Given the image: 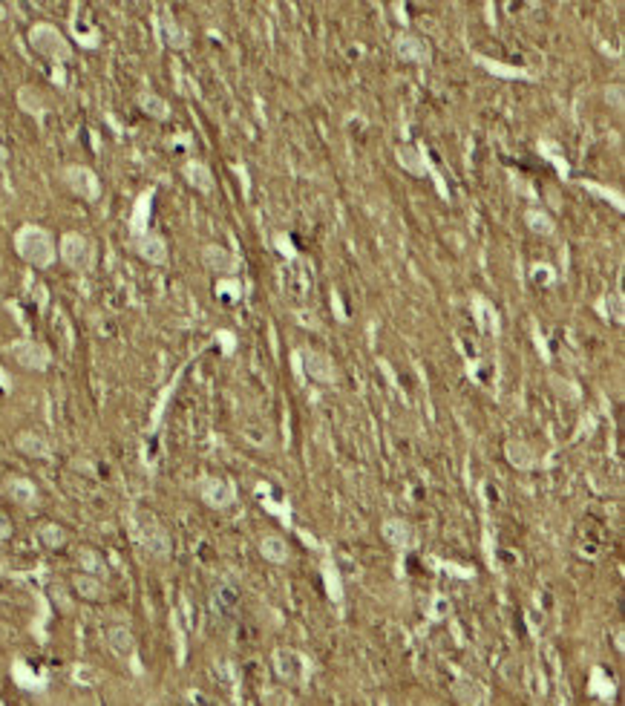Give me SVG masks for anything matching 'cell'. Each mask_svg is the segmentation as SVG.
I'll return each mask as SVG.
<instances>
[{
	"instance_id": "1",
	"label": "cell",
	"mask_w": 625,
	"mask_h": 706,
	"mask_svg": "<svg viewBox=\"0 0 625 706\" xmlns=\"http://www.w3.org/2000/svg\"><path fill=\"white\" fill-rule=\"evenodd\" d=\"M15 251L20 254V260L29 263L32 268H50L58 257L52 233L38 228V225H23L15 233Z\"/></svg>"
},
{
	"instance_id": "2",
	"label": "cell",
	"mask_w": 625,
	"mask_h": 706,
	"mask_svg": "<svg viewBox=\"0 0 625 706\" xmlns=\"http://www.w3.org/2000/svg\"><path fill=\"white\" fill-rule=\"evenodd\" d=\"M29 43H32V50L38 55L50 58L55 64H66L72 58L69 41L64 38V32L58 27H52V23H35V27L29 29Z\"/></svg>"
},
{
	"instance_id": "3",
	"label": "cell",
	"mask_w": 625,
	"mask_h": 706,
	"mask_svg": "<svg viewBox=\"0 0 625 706\" xmlns=\"http://www.w3.org/2000/svg\"><path fill=\"white\" fill-rule=\"evenodd\" d=\"M6 352H9L12 361H17L23 369H32V372H43V369H50V363H52V352L46 349L43 343L29 340V338L9 343Z\"/></svg>"
},
{
	"instance_id": "4",
	"label": "cell",
	"mask_w": 625,
	"mask_h": 706,
	"mask_svg": "<svg viewBox=\"0 0 625 706\" xmlns=\"http://www.w3.org/2000/svg\"><path fill=\"white\" fill-rule=\"evenodd\" d=\"M58 254H61V260H64L69 268H76V271L92 268V260H95L89 240L84 237V233H78V231L64 233V237H61V245H58Z\"/></svg>"
},
{
	"instance_id": "5",
	"label": "cell",
	"mask_w": 625,
	"mask_h": 706,
	"mask_svg": "<svg viewBox=\"0 0 625 706\" xmlns=\"http://www.w3.org/2000/svg\"><path fill=\"white\" fill-rule=\"evenodd\" d=\"M64 185L87 202H95L101 196V179L95 176V171L84 168V164H69V168H64Z\"/></svg>"
},
{
	"instance_id": "6",
	"label": "cell",
	"mask_w": 625,
	"mask_h": 706,
	"mask_svg": "<svg viewBox=\"0 0 625 706\" xmlns=\"http://www.w3.org/2000/svg\"><path fill=\"white\" fill-rule=\"evenodd\" d=\"M297 361L300 366L306 369V375L315 384H323V387H331L334 381H338V369H334L331 358L323 355V352H315V349H300L297 352Z\"/></svg>"
},
{
	"instance_id": "7",
	"label": "cell",
	"mask_w": 625,
	"mask_h": 706,
	"mask_svg": "<svg viewBox=\"0 0 625 706\" xmlns=\"http://www.w3.org/2000/svg\"><path fill=\"white\" fill-rule=\"evenodd\" d=\"M138 539H141V545L148 548L153 556H167L171 554V536H167V531L153 519V516H148V513H141L138 516Z\"/></svg>"
},
{
	"instance_id": "8",
	"label": "cell",
	"mask_w": 625,
	"mask_h": 706,
	"mask_svg": "<svg viewBox=\"0 0 625 706\" xmlns=\"http://www.w3.org/2000/svg\"><path fill=\"white\" fill-rule=\"evenodd\" d=\"M199 496H202V502H205L208 507L222 510V507H228V505L234 502L236 490H234V484H231L228 479H220V476H205V479L199 482Z\"/></svg>"
},
{
	"instance_id": "9",
	"label": "cell",
	"mask_w": 625,
	"mask_h": 706,
	"mask_svg": "<svg viewBox=\"0 0 625 706\" xmlns=\"http://www.w3.org/2000/svg\"><path fill=\"white\" fill-rule=\"evenodd\" d=\"M274 672L282 680H288V684H300V680H306L308 663H306V657L294 649H277L274 651Z\"/></svg>"
},
{
	"instance_id": "10",
	"label": "cell",
	"mask_w": 625,
	"mask_h": 706,
	"mask_svg": "<svg viewBox=\"0 0 625 706\" xmlns=\"http://www.w3.org/2000/svg\"><path fill=\"white\" fill-rule=\"evenodd\" d=\"M133 245H136V254L144 263H150V266H164L167 263V243H164L161 233L144 231L141 237H136Z\"/></svg>"
},
{
	"instance_id": "11",
	"label": "cell",
	"mask_w": 625,
	"mask_h": 706,
	"mask_svg": "<svg viewBox=\"0 0 625 706\" xmlns=\"http://www.w3.org/2000/svg\"><path fill=\"white\" fill-rule=\"evenodd\" d=\"M202 263H205V268H210L216 274H236L239 271V257H234L228 248L213 245V243L202 248Z\"/></svg>"
},
{
	"instance_id": "12",
	"label": "cell",
	"mask_w": 625,
	"mask_h": 706,
	"mask_svg": "<svg viewBox=\"0 0 625 706\" xmlns=\"http://www.w3.org/2000/svg\"><path fill=\"white\" fill-rule=\"evenodd\" d=\"M156 23H159V35H161L164 46H171V50H187L190 35H187V29L182 27V23L171 12H161L156 17Z\"/></svg>"
},
{
	"instance_id": "13",
	"label": "cell",
	"mask_w": 625,
	"mask_h": 706,
	"mask_svg": "<svg viewBox=\"0 0 625 706\" xmlns=\"http://www.w3.org/2000/svg\"><path fill=\"white\" fill-rule=\"evenodd\" d=\"M395 52H398L403 61H412V64H429V58H432L426 41H421L418 35H398Z\"/></svg>"
},
{
	"instance_id": "14",
	"label": "cell",
	"mask_w": 625,
	"mask_h": 706,
	"mask_svg": "<svg viewBox=\"0 0 625 706\" xmlns=\"http://www.w3.org/2000/svg\"><path fill=\"white\" fill-rule=\"evenodd\" d=\"M15 447H17L20 453L32 456V459H50V456H52L50 441H46L41 433H35V430H23V433H17Z\"/></svg>"
},
{
	"instance_id": "15",
	"label": "cell",
	"mask_w": 625,
	"mask_h": 706,
	"mask_svg": "<svg viewBox=\"0 0 625 706\" xmlns=\"http://www.w3.org/2000/svg\"><path fill=\"white\" fill-rule=\"evenodd\" d=\"M182 173H185V179H187V185L196 187L199 194H210V191H213V173H210V168H208L205 161H196V159L185 161Z\"/></svg>"
},
{
	"instance_id": "16",
	"label": "cell",
	"mask_w": 625,
	"mask_h": 706,
	"mask_svg": "<svg viewBox=\"0 0 625 706\" xmlns=\"http://www.w3.org/2000/svg\"><path fill=\"white\" fill-rule=\"evenodd\" d=\"M395 159H398V164L401 168L410 173V176H426V153H421L418 147H412V145H401L398 150H395Z\"/></svg>"
},
{
	"instance_id": "17",
	"label": "cell",
	"mask_w": 625,
	"mask_h": 706,
	"mask_svg": "<svg viewBox=\"0 0 625 706\" xmlns=\"http://www.w3.org/2000/svg\"><path fill=\"white\" fill-rule=\"evenodd\" d=\"M380 536L387 539L392 548H406V545L412 542V528H410V522H403V519H387V522H383V528H380Z\"/></svg>"
},
{
	"instance_id": "18",
	"label": "cell",
	"mask_w": 625,
	"mask_h": 706,
	"mask_svg": "<svg viewBox=\"0 0 625 706\" xmlns=\"http://www.w3.org/2000/svg\"><path fill=\"white\" fill-rule=\"evenodd\" d=\"M504 456H508V461H510L516 470H531V467L536 464V456H533V450H531V444H527V441H519V438H513V441L504 444Z\"/></svg>"
},
{
	"instance_id": "19",
	"label": "cell",
	"mask_w": 625,
	"mask_h": 706,
	"mask_svg": "<svg viewBox=\"0 0 625 706\" xmlns=\"http://www.w3.org/2000/svg\"><path fill=\"white\" fill-rule=\"evenodd\" d=\"M107 646L118 657H130L133 649H136V637H133V631L127 626H113V628H107Z\"/></svg>"
},
{
	"instance_id": "20",
	"label": "cell",
	"mask_w": 625,
	"mask_h": 706,
	"mask_svg": "<svg viewBox=\"0 0 625 706\" xmlns=\"http://www.w3.org/2000/svg\"><path fill=\"white\" fill-rule=\"evenodd\" d=\"M72 588H76V594L84 597V600H104L107 597V588L99 577H89V574H76L72 577Z\"/></svg>"
},
{
	"instance_id": "21",
	"label": "cell",
	"mask_w": 625,
	"mask_h": 706,
	"mask_svg": "<svg viewBox=\"0 0 625 706\" xmlns=\"http://www.w3.org/2000/svg\"><path fill=\"white\" fill-rule=\"evenodd\" d=\"M138 107H141V113H148L150 119H156V122H167V119H171V104H167L161 96H156V92H141V96H138Z\"/></svg>"
},
{
	"instance_id": "22",
	"label": "cell",
	"mask_w": 625,
	"mask_h": 706,
	"mask_svg": "<svg viewBox=\"0 0 625 706\" xmlns=\"http://www.w3.org/2000/svg\"><path fill=\"white\" fill-rule=\"evenodd\" d=\"M259 554L266 556L268 562H277V565L288 562V545H285V539H282V536H277V533L262 536V542H259Z\"/></svg>"
},
{
	"instance_id": "23",
	"label": "cell",
	"mask_w": 625,
	"mask_h": 706,
	"mask_svg": "<svg viewBox=\"0 0 625 706\" xmlns=\"http://www.w3.org/2000/svg\"><path fill=\"white\" fill-rule=\"evenodd\" d=\"M17 104H20L23 113L35 115V119H43V113H46L43 96H41L35 87H20V89H17Z\"/></svg>"
},
{
	"instance_id": "24",
	"label": "cell",
	"mask_w": 625,
	"mask_h": 706,
	"mask_svg": "<svg viewBox=\"0 0 625 706\" xmlns=\"http://www.w3.org/2000/svg\"><path fill=\"white\" fill-rule=\"evenodd\" d=\"M78 565H81V574H89V577H104L107 574V562H104V556L99 554V551H92V548H81L78 551Z\"/></svg>"
},
{
	"instance_id": "25",
	"label": "cell",
	"mask_w": 625,
	"mask_h": 706,
	"mask_svg": "<svg viewBox=\"0 0 625 706\" xmlns=\"http://www.w3.org/2000/svg\"><path fill=\"white\" fill-rule=\"evenodd\" d=\"M6 490H9V496L15 502H20V505H32L38 499V490H35V484L29 479H9Z\"/></svg>"
},
{
	"instance_id": "26",
	"label": "cell",
	"mask_w": 625,
	"mask_h": 706,
	"mask_svg": "<svg viewBox=\"0 0 625 706\" xmlns=\"http://www.w3.org/2000/svg\"><path fill=\"white\" fill-rule=\"evenodd\" d=\"M524 222H527V228H531L533 233H539V237H550V233H554V219H550L547 214H545V210H539V208H531V210H527V214H524Z\"/></svg>"
},
{
	"instance_id": "27",
	"label": "cell",
	"mask_w": 625,
	"mask_h": 706,
	"mask_svg": "<svg viewBox=\"0 0 625 706\" xmlns=\"http://www.w3.org/2000/svg\"><path fill=\"white\" fill-rule=\"evenodd\" d=\"M38 539H41L43 548H64L66 545V531L55 522H46V525L38 528Z\"/></svg>"
},
{
	"instance_id": "28",
	"label": "cell",
	"mask_w": 625,
	"mask_h": 706,
	"mask_svg": "<svg viewBox=\"0 0 625 706\" xmlns=\"http://www.w3.org/2000/svg\"><path fill=\"white\" fill-rule=\"evenodd\" d=\"M150 196H153V191H148V194H144L141 199H138V205H136V214H133V233H136V237H141V233H144V225H148V222H144V219H148V210H150Z\"/></svg>"
},
{
	"instance_id": "29",
	"label": "cell",
	"mask_w": 625,
	"mask_h": 706,
	"mask_svg": "<svg viewBox=\"0 0 625 706\" xmlns=\"http://www.w3.org/2000/svg\"><path fill=\"white\" fill-rule=\"evenodd\" d=\"M599 309L605 312V317L608 320H614V323H622L625 317H622V297L619 294H608V297H603V303H599Z\"/></svg>"
},
{
	"instance_id": "30",
	"label": "cell",
	"mask_w": 625,
	"mask_h": 706,
	"mask_svg": "<svg viewBox=\"0 0 625 706\" xmlns=\"http://www.w3.org/2000/svg\"><path fill=\"white\" fill-rule=\"evenodd\" d=\"M475 61H478V64H482L484 69H490V73H496V75H504V78H527V73H522V69H510V66H501V64H493L490 58H482V55H478Z\"/></svg>"
},
{
	"instance_id": "31",
	"label": "cell",
	"mask_w": 625,
	"mask_h": 706,
	"mask_svg": "<svg viewBox=\"0 0 625 706\" xmlns=\"http://www.w3.org/2000/svg\"><path fill=\"white\" fill-rule=\"evenodd\" d=\"M585 187H588V191H594V194H599V196H605L608 202H614V205L622 210V196H619V194H614V191H605V187H599V185H594V182H585Z\"/></svg>"
},
{
	"instance_id": "32",
	"label": "cell",
	"mask_w": 625,
	"mask_h": 706,
	"mask_svg": "<svg viewBox=\"0 0 625 706\" xmlns=\"http://www.w3.org/2000/svg\"><path fill=\"white\" fill-rule=\"evenodd\" d=\"M72 675H76V680H78L81 686H92L95 684V669H89V666H76V672H72Z\"/></svg>"
},
{
	"instance_id": "33",
	"label": "cell",
	"mask_w": 625,
	"mask_h": 706,
	"mask_svg": "<svg viewBox=\"0 0 625 706\" xmlns=\"http://www.w3.org/2000/svg\"><path fill=\"white\" fill-rule=\"evenodd\" d=\"M326 582H329V594H331V600H340V579H338V574L331 577V565H326Z\"/></svg>"
},
{
	"instance_id": "34",
	"label": "cell",
	"mask_w": 625,
	"mask_h": 706,
	"mask_svg": "<svg viewBox=\"0 0 625 706\" xmlns=\"http://www.w3.org/2000/svg\"><path fill=\"white\" fill-rule=\"evenodd\" d=\"M605 101L614 104L617 110H622V87H619V84H614V87L605 89Z\"/></svg>"
},
{
	"instance_id": "35",
	"label": "cell",
	"mask_w": 625,
	"mask_h": 706,
	"mask_svg": "<svg viewBox=\"0 0 625 706\" xmlns=\"http://www.w3.org/2000/svg\"><path fill=\"white\" fill-rule=\"evenodd\" d=\"M277 245H280V251L288 257V260H294V257H297V251L292 248V240H288L285 233H280V237H277Z\"/></svg>"
},
{
	"instance_id": "36",
	"label": "cell",
	"mask_w": 625,
	"mask_h": 706,
	"mask_svg": "<svg viewBox=\"0 0 625 706\" xmlns=\"http://www.w3.org/2000/svg\"><path fill=\"white\" fill-rule=\"evenodd\" d=\"M216 291H220L222 297H239V286H236V282H220V286H216Z\"/></svg>"
},
{
	"instance_id": "37",
	"label": "cell",
	"mask_w": 625,
	"mask_h": 706,
	"mask_svg": "<svg viewBox=\"0 0 625 706\" xmlns=\"http://www.w3.org/2000/svg\"><path fill=\"white\" fill-rule=\"evenodd\" d=\"M450 614V603L447 600H436V605H432V617H436V620H441V617H447Z\"/></svg>"
},
{
	"instance_id": "38",
	"label": "cell",
	"mask_w": 625,
	"mask_h": 706,
	"mask_svg": "<svg viewBox=\"0 0 625 706\" xmlns=\"http://www.w3.org/2000/svg\"><path fill=\"white\" fill-rule=\"evenodd\" d=\"M533 280H536V282H550V280H554V274H550V266H536V268H533Z\"/></svg>"
},
{
	"instance_id": "39",
	"label": "cell",
	"mask_w": 625,
	"mask_h": 706,
	"mask_svg": "<svg viewBox=\"0 0 625 706\" xmlns=\"http://www.w3.org/2000/svg\"><path fill=\"white\" fill-rule=\"evenodd\" d=\"M9 536H12V522H9L6 513H0V542H3V539H9Z\"/></svg>"
},
{
	"instance_id": "40",
	"label": "cell",
	"mask_w": 625,
	"mask_h": 706,
	"mask_svg": "<svg viewBox=\"0 0 625 706\" xmlns=\"http://www.w3.org/2000/svg\"><path fill=\"white\" fill-rule=\"evenodd\" d=\"M216 338H220V340L225 343V352H231V349H234V335H231V332H220Z\"/></svg>"
},
{
	"instance_id": "41",
	"label": "cell",
	"mask_w": 625,
	"mask_h": 706,
	"mask_svg": "<svg viewBox=\"0 0 625 706\" xmlns=\"http://www.w3.org/2000/svg\"><path fill=\"white\" fill-rule=\"evenodd\" d=\"M0 706H3V700H0Z\"/></svg>"
}]
</instances>
